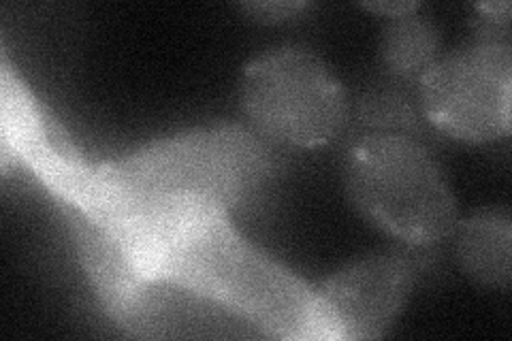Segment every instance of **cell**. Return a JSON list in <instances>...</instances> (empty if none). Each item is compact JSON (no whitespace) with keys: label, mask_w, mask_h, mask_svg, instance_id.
I'll use <instances>...</instances> for the list:
<instances>
[{"label":"cell","mask_w":512,"mask_h":341,"mask_svg":"<svg viewBox=\"0 0 512 341\" xmlns=\"http://www.w3.org/2000/svg\"><path fill=\"white\" fill-rule=\"evenodd\" d=\"M423 250L406 243L363 256L320 286L316 299L327 339H374L387 331L425 267Z\"/></svg>","instance_id":"obj_6"},{"label":"cell","mask_w":512,"mask_h":341,"mask_svg":"<svg viewBox=\"0 0 512 341\" xmlns=\"http://www.w3.org/2000/svg\"><path fill=\"white\" fill-rule=\"evenodd\" d=\"M363 7L376 13H387L389 18H399V15L414 13L419 9V3H363Z\"/></svg>","instance_id":"obj_11"},{"label":"cell","mask_w":512,"mask_h":341,"mask_svg":"<svg viewBox=\"0 0 512 341\" xmlns=\"http://www.w3.org/2000/svg\"><path fill=\"white\" fill-rule=\"evenodd\" d=\"M308 3H248L244 5L246 11H250L256 18L263 22H280L293 18L295 13L308 9Z\"/></svg>","instance_id":"obj_10"},{"label":"cell","mask_w":512,"mask_h":341,"mask_svg":"<svg viewBox=\"0 0 512 341\" xmlns=\"http://www.w3.org/2000/svg\"><path fill=\"white\" fill-rule=\"evenodd\" d=\"M271 171L263 143L242 126H212L148 143L107 165L88 167L71 150L47 152L35 173L62 205L86 216L109 209L244 203Z\"/></svg>","instance_id":"obj_2"},{"label":"cell","mask_w":512,"mask_h":341,"mask_svg":"<svg viewBox=\"0 0 512 341\" xmlns=\"http://www.w3.org/2000/svg\"><path fill=\"white\" fill-rule=\"evenodd\" d=\"M242 105L259 131L295 148H320L348 120L346 90L308 47L282 45L246 64Z\"/></svg>","instance_id":"obj_4"},{"label":"cell","mask_w":512,"mask_h":341,"mask_svg":"<svg viewBox=\"0 0 512 341\" xmlns=\"http://www.w3.org/2000/svg\"><path fill=\"white\" fill-rule=\"evenodd\" d=\"M90 220L116 241L143 286H178L284 339H327L316 290L239 237L224 209H111Z\"/></svg>","instance_id":"obj_1"},{"label":"cell","mask_w":512,"mask_h":341,"mask_svg":"<svg viewBox=\"0 0 512 341\" xmlns=\"http://www.w3.org/2000/svg\"><path fill=\"white\" fill-rule=\"evenodd\" d=\"M346 188L361 214L408 246L429 248L459 224L436 158L408 133H367L346 158Z\"/></svg>","instance_id":"obj_3"},{"label":"cell","mask_w":512,"mask_h":341,"mask_svg":"<svg viewBox=\"0 0 512 341\" xmlns=\"http://www.w3.org/2000/svg\"><path fill=\"white\" fill-rule=\"evenodd\" d=\"M382 58L395 77L419 81L438 58V30L414 13L391 18L384 28Z\"/></svg>","instance_id":"obj_8"},{"label":"cell","mask_w":512,"mask_h":341,"mask_svg":"<svg viewBox=\"0 0 512 341\" xmlns=\"http://www.w3.org/2000/svg\"><path fill=\"white\" fill-rule=\"evenodd\" d=\"M457 256L461 267L474 280L489 286L510 284L512 258V222L504 211H480L459 220Z\"/></svg>","instance_id":"obj_7"},{"label":"cell","mask_w":512,"mask_h":341,"mask_svg":"<svg viewBox=\"0 0 512 341\" xmlns=\"http://www.w3.org/2000/svg\"><path fill=\"white\" fill-rule=\"evenodd\" d=\"M423 118L440 133L472 143L506 137L512 107V50L502 41L461 47L419 77Z\"/></svg>","instance_id":"obj_5"},{"label":"cell","mask_w":512,"mask_h":341,"mask_svg":"<svg viewBox=\"0 0 512 341\" xmlns=\"http://www.w3.org/2000/svg\"><path fill=\"white\" fill-rule=\"evenodd\" d=\"M359 120L370 133H419V113L412 99L404 92L391 88H376L363 96L359 105Z\"/></svg>","instance_id":"obj_9"}]
</instances>
